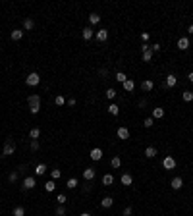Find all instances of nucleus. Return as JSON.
<instances>
[{
    "label": "nucleus",
    "mask_w": 193,
    "mask_h": 216,
    "mask_svg": "<svg viewBox=\"0 0 193 216\" xmlns=\"http://www.w3.org/2000/svg\"><path fill=\"white\" fill-rule=\"evenodd\" d=\"M106 73H108L106 70H98V75H101V77H106Z\"/></svg>",
    "instance_id": "nucleus-45"
},
{
    "label": "nucleus",
    "mask_w": 193,
    "mask_h": 216,
    "mask_svg": "<svg viewBox=\"0 0 193 216\" xmlns=\"http://www.w3.org/2000/svg\"><path fill=\"white\" fill-rule=\"evenodd\" d=\"M98 22H101V15L98 14H89V23L91 25H97Z\"/></svg>",
    "instance_id": "nucleus-23"
},
{
    "label": "nucleus",
    "mask_w": 193,
    "mask_h": 216,
    "mask_svg": "<svg viewBox=\"0 0 193 216\" xmlns=\"http://www.w3.org/2000/svg\"><path fill=\"white\" fill-rule=\"evenodd\" d=\"M8 180H10V183H15V181H18V172H12L8 176Z\"/></svg>",
    "instance_id": "nucleus-38"
},
{
    "label": "nucleus",
    "mask_w": 193,
    "mask_h": 216,
    "mask_svg": "<svg viewBox=\"0 0 193 216\" xmlns=\"http://www.w3.org/2000/svg\"><path fill=\"white\" fill-rule=\"evenodd\" d=\"M83 178H85L87 181H91L93 178H95V168H85V170H83Z\"/></svg>",
    "instance_id": "nucleus-9"
},
{
    "label": "nucleus",
    "mask_w": 193,
    "mask_h": 216,
    "mask_svg": "<svg viewBox=\"0 0 193 216\" xmlns=\"http://www.w3.org/2000/svg\"><path fill=\"white\" fill-rule=\"evenodd\" d=\"M160 50V45L158 43H156V45H153V46H151V52H158Z\"/></svg>",
    "instance_id": "nucleus-43"
},
{
    "label": "nucleus",
    "mask_w": 193,
    "mask_h": 216,
    "mask_svg": "<svg viewBox=\"0 0 193 216\" xmlns=\"http://www.w3.org/2000/svg\"><path fill=\"white\" fill-rule=\"evenodd\" d=\"M122 85H124V91H126V93H131V91H133V89H135V83H133L131 79H128V81H124V83H122Z\"/></svg>",
    "instance_id": "nucleus-15"
},
{
    "label": "nucleus",
    "mask_w": 193,
    "mask_h": 216,
    "mask_svg": "<svg viewBox=\"0 0 193 216\" xmlns=\"http://www.w3.org/2000/svg\"><path fill=\"white\" fill-rule=\"evenodd\" d=\"M31 151H39V141H37V139L31 141Z\"/></svg>",
    "instance_id": "nucleus-41"
},
{
    "label": "nucleus",
    "mask_w": 193,
    "mask_h": 216,
    "mask_svg": "<svg viewBox=\"0 0 193 216\" xmlns=\"http://www.w3.org/2000/svg\"><path fill=\"white\" fill-rule=\"evenodd\" d=\"M106 110H108V114H112V116H118L120 114V106H118V104H110Z\"/></svg>",
    "instance_id": "nucleus-21"
},
{
    "label": "nucleus",
    "mask_w": 193,
    "mask_h": 216,
    "mask_svg": "<svg viewBox=\"0 0 193 216\" xmlns=\"http://www.w3.org/2000/svg\"><path fill=\"white\" fill-rule=\"evenodd\" d=\"M178 48L180 50H187V48H189V39H187V37H181V39L178 41Z\"/></svg>",
    "instance_id": "nucleus-8"
},
{
    "label": "nucleus",
    "mask_w": 193,
    "mask_h": 216,
    "mask_svg": "<svg viewBox=\"0 0 193 216\" xmlns=\"http://www.w3.org/2000/svg\"><path fill=\"white\" fill-rule=\"evenodd\" d=\"M81 35H83V39H85V41H89V39H93L95 31H93V27H83L81 29Z\"/></svg>",
    "instance_id": "nucleus-7"
},
{
    "label": "nucleus",
    "mask_w": 193,
    "mask_h": 216,
    "mask_svg": "<svg viewBox=\"0 0 193 216\" xmlns=\"http://www.w3.org/2000/svg\"><path fill=\"white\" fill-rule=\"evenodd\" d=\"M153 124H155V120H153V118H145V122H143L145 128H153Z\"/></svg>",
    "instance_id": "nucleus-36"
},
{
    "label": "nucleus",
    "mask_w": 193,
    "mask_h": 216,
    "mask_svg": "<svg viewBox=\"0 0 193 216\" xmlns=\"http://www.w3.org/2000/svg\"><path fill=\"white\" fill-rule=\"evenodd\" d=\"M114 97H116V91H114V89H108V91H106V98H110V101H112Z\"/></svg>",
    "instance_id": "nucleus-39"
},
{
    "label": "nucleus",
    "mask_w": 193,
    "mask_h": 216,
    "mask_svg": "<svg viewBox=\"0 0 193 216\" xmlns=\"http://www.w3.org/2000/svg\"><path fill=\"white\" fill-rule=\"evenodd\" d=\"M156 155H158V151H156L155 147H147V149H145V156H147V158H155Z\"/></svg>",
    "instance_id": "nucleus-14"
},
{
    "label": "nucleus",
    "mask_w": 193,
    "mask_h": 216,
    "mask_svg": "<svg viewBox=\"0 0 193 216\" xmlns=\"http://www.w3.org/2000/svg\"><path fill=\"white\" fill-rule=\"evenodd\" d=\"M118 137L120 139H129V131H128V128H118Z\"/></svg>",
    "instance_id": "nucleus-16"
},
{
    "label": "nucleus",
    "mask_w": 193,
    "mask_h": 216,
    "mask_svg": "<svg viewBox=\"0 0 193 216\" xmlns=\"http://www.w3.org/2000/svg\"><path fill=\"white\" fill-rule=\"evenodd\" d=\"M10 37H12V41H22V37H23V31H22V29H14Z\"/></svg>",
    "instance_id": "nucleus-18"
},
{
    "label": "nucleus",
    "mask_w": 193,
    "mask_h": 216,
    "mask_svg": "<svg viewBox=\"0 0 193 216\" xmlns=\"http://www.w3.org/2000/svg\"><path fill=\"white\" fill-rule=\"evenodd\" d=\"M35 174H37V176H43V174H46V164H37V168H35Z\"/></svg>",
    "instance_id": "nucleus-26"
},
{
    "label": "nucleus",
    "mask_w": 193,
    "mask_h": 216,
    "mask_svg": "<svg viewBox=\"0 0 193 216\" xmlns=\"http://www.w3.org/2000/svg\"><path fill=\"white\" fill-rule=\"evenodd\" d=\"M162 166L166 168V170H174V168H176V160H174V156H164Z\"/></svg>",
    "instance_id": "nucleus-4"
},
{
    "label": "nucleus",
    "mask_w": 193,
    "mask_h": 216,
    "mask_svg": "<svg viewBox=\"0 0 193 216\" xmlns=\"http://www.w3.org/2000/svg\"><path fill=\"white\" fill-rule=\"evenodd\" d=\"M181 185H184V180H181V178H174V180H172V189L178 191V189H181Z\"/></svg>",
    "instance_id": "nucleus-17"
},
{
    "label": "nucleus",
    "mask_w": 193,
    "mask_h": 216,
    "mask_svg": "<svg viewBox=\"0 0 193 216\" xmlns=\"http://www.w3.org/2000/svg\"><path fill=\"white\" fill-rule=\"evenodd\" d=\"M151 58H153V52H151V48H149V50L143 52V60L145 62H151Z\"/></svg>",
    "instance_id": "nucleus-34"
},
{
    "label": "nucleus",
    "mask_w": 193,
    "mask_h": 216,
    "mask_svg": "<svg viewBox=\"0 0 193 216\" xmlns=\"http://www.w3.org/2000/svg\"><path fill=\"white\" fill-rule=\"evenodd\" d=\"M116 81H120V83H124V81H128V75L124 71H118L116 73Z\"/></svg>",
    "instance_id": "nucleus-31"
},
{
    "label": "nucleus",
    "mask_w": 193,
    "mask_h": 216,
    "mask_svg": "<svg viewBox=\"0 0 193 216\" xmlns=\"http://www.w3.org/2000/svg\"><path fill=\"white\" fill-rule=\"evenodd\" d=\"M120 181H122V185H131V183H133V178L129 176V174H122Z\"/></svg>",
    "instance_id": "nucleus-13"
},
{
    "label": "nucleus",
    "mask_w": 193,
    "mask_h": 216,
    "mask_svg": "<svg viewBox=\"0 0 193 216\" xmlns=\"http://www.w3.org/2000/svg\"><path fill=\"white\" fill-rule=\"evenodd\" d=\"M25 83H27L29 87H37L39 83H41V75H39V73H35V71L29 73V75L25 77Z\"/></svg>",
    "instance_id": "nucleus-2"
},
{
    "label": "nucleus",
    "mask_w": 193,
    "mask_h": 216,
    "mask_svg": "<svg viewBox=\"0 0 193 216\" xmlns=\"http://www.w3.org/2000/svg\"><path fill=\"white\" fill-rule=\"evenodd\" d=\"M189 33H191V35H193V23H191V25H189Z\"/></svg>",
    "instance_id": "nucleus-47"
},
{
    "label": "nucleus",
    "mask_w": 193,
    "mask_h": 216,
    "mask_svg": "<svg viewBox=\"0 0 193 216\" xmlns=\"http://www.w3.org/2000/svg\"><path fill=\"white\" fill-rule=\"evenodd\" d=\"M56 201H58V204H66V195H58V197H56Z\"/></svg>",
    "instance_id": "nucleus-40"
},
{
    "label": "nucleus",
    "mask_w": 193,
    "mask_h": 216,
    "mask_svg": "<svg viewBox=\"0 0 193 216\" xmlns=\"http://www.w3.org/2000/svg\"><path fill=\"white\" fill-rule=\"evenodd\" d=\"M181 98H184L185 102H191L193 101V91H184L181 93Z\"/></svg>",
    "instance_id": "nucleus-25"
},
{
    "label": "nucleus",
    "mask_w": 193,
    "mask_h": 216,
    "mask_svg": "<svg viewBox=\"0 0 193 216\" xmlns=\"http://www.w3.org/2000/svg\"><path fill=\"white\" fill-rule=\"evenodd\" d=\"M176 83H178V77H176L174 73H170V75H166V79H164V87L172 89V87H176Z\"/></svg>",
    "instance_id": "nucleus-3"
},
{
    "label": "nucleus",
    "mask_w": 193,
    "mask_h": 216,
    "mask_svg": "<svg viewBox=\"0 0 193 216\" xmlns=\"http://www.w3.org/2000/svg\"><path fill=\"white\" fill-rule=\"evenodd\" d=\"M81 216H91V214H89V212H83V214H81Z\"/></svg>",
    "instance_id": "nucleus-48"
},
{
    "label": "nucleus",
    "mask_w": 193,
    "mask_h": 216,
    "mask_svg": "<svg viewBox=\"0 0 193 216\" xmlns=\"http://www.w3.org/2000/svg\"><path fill=\"white\" fill-rule=\"evenodd\" d=\"M97 39L101 41V43H104V41L108 39V29H98L97 31Z\"/></svg>",
    "instance_id": "nucleus-11"
},
{
    "label": "nucleus",
    "mask_w": 193,
    "mask_h": 216,
    "mask_svg": "<svg viewBox=\"0 0 193 216\" xmlns=\"http://www.w3.org/2000/svg\"><path fill=\"white\" fill-rule=\"evenodd\" d=\"M33 27H35V22H33L31 18H27V19L23 22V29H25V31H31Z\"/></svg>",
    "instance_id": "nucleus-20"
},
{
    "label": "nucleus",
    "mask_w": 193,
    "mask_h": 216,
    "mask_svg": "<svg viewBox=\"0 0 193 216\" xmlns=\"http://www.w3.org/2000/svg\"><path fill=\"white\" fill-rule=\"evenodd\" d=\"M35 185H37V181H35L33 176H29V178H25V180H23V189H33Z\"/></svg>",
    "instance_id": "nucleus-6"
},
{
    "label": "nucleus",
    "mask_w": 193,
    "mask_h": 216,
    "mask_svg": "<svg viewBox=\"0 0 193 216\" xmlns=\"http://www.w3.org/2000/svg\"><path fill=\"white\" fill-rule=\"evenodd\" d=\"M141 41H143V43H147V41H149V33H141Z\"/></svg>",
    "instance_id": "nucleus-44"
},
{
    "label": "nucleus",
    "mask_w": 193,
    "mask_h": 216,
    "mask_svg": "<svg viewBox=\"0 0 193 216\" xmlns=\"http://www.w3.org/2000/svg\"><path fill=\"white\" fill-rule=\"evenodd\" d=\"M112 183H114V178L110 176V174H106V176H104V178H102V185H106V187H110V185H112Z\"/></svg>",
    "instance_id": "nucleus-22"
},
{
    "label": "nucleus",
    "mask_w": 193,
    "mask_h": 216,
    "mask_svg": "<svg viewBox=\"0 0 193 216\" xmlns=\"http://www.w3.org/2000/svg\"><path fill=\"white\" fill-rule=\"evenodd\" d=\"M27 102H29V112L31 114H37L41 110V97H39V95H29Z\"/></svg>",
    "instance_id": "nucleus-1"
},
{
    "label": "nucleus",
    "mask_w": 193,
    "mask_h": 216,
    "mask_svg": "<svg viewBox=\"0 0 193 216\" xmlns=\"http://www.w3.org/2000/svg\"><path fill=\"white\" fill-rule=\"evenodd\" d=\"M39 135H41V129H39V128H33V129L29 131V137H31V139H39Z\"/></svg>",
    "instance_id": "nucleus-29"
},
{
    "label": "nucleus",
    "mask_w": 193,
    "mask_h": 216,
    "mask_svg": "<svg viewBox=\"0 0 193 216\" xmlns=\"http://www.w3.org/2000/svg\"><path fill=\"white\" fill-rule=\"evenodd\" d=\"M14 216H25V208L15 207V208H14Z\"/></svg>",
    "instance_id": "nucleus-33"
},
{
    "label": "nucleus",
    "mask_w": 193,
    "mask_h": 216,
    "mask_svg": "<svg viewBox=\"0 0 193 216\" xmlns=\"http://www.w3.org/2000/svg\"><path fill=\"white\" fill-rule=\"evenodd\" d=\"M131 212H133L131 207H126V208H124V216H131Z\"/></svg>",
    "instance_id": "nucleus-42"
},
{
    "label": "nucleus",
    "mask_w": 193,
    "mask_h": 216,
    "mask_svg": "<svg viewBox=\"0 0 193 216\" xmlns=\"http://www.w3.org/2000/svg\"><path fill=\"white\" fill-rule=\"evenodd\" d=\"M112 203H114V201H112V197H104L102 201H101V204H102L104 208H110V207H112Z\"/></svg>",
    "instance_id": "nucleus-27"
},
{
    "label": "nucleus",
    "mask_w": 193,
    "mask_h": 216,
    "mask_svg": "<svg viewBox=\"0 0 193 216\" xmlns=\"http://www.w3.org/2000/svg\"><path fill=\"white\" fill-rule=\"evenodd\" d=\"M110 166H112V168H120V166H122V158H120V156H112Z\"/></svg>",
    "instance_id": "nucleus-24"
},
{
    "label": "nucleus",
    "mask_w": 193,
    "mask_h": 216,
    "mask_svg": "<svg viewBox=\"0 0 193 216\" xmlns=\"http://www.w3.org/2000/svg\"><path fill=\"white\" fill-rule=\"evenodd\" d=\"M50 176H52V180H58V178L62 176V172L60 170H50Z\"/></svg>",
    "instance_id": "nucleus-37"
},
{
    "label": "nucleus",
    "mask_w": 193,
    "mask_h": 216,
    "mask_svg": "<svg viewBox=\"0 0 193 216\" xmlns=\"http://www.w3.org/2000/svg\"><path fill=\"white\" fill-rule=\"evenodd\" d=\"M14 151H15L14 141H8V143L4 145V149H2V155H4V156H10V155H14Z\"/></svg>",
    "instance_id": "nucleus-5"
},
{
    "label": "nucleus",
    "mask_w": 193,
    "mask_h": 216,
    "mask_svg": "<svg viewBox=\"0 0 193 216\" xmlns=\"http://www.w3.org/2000/svg\"><path fill=\"white\" fill-rule=\"evenodd\" d=\"M56 214H58V216H64V214H66L64 204H58V207H56Z\"/></svg>",
    "instance_id": "nucleus-35"
},
{
    "label": "nucleus",
    "mask_w": 193,
    "mask_h": 216,
    "mask_svg": "<svg viewBox=\"0 0 193 216\" xmlns=\"http://www.w3.org/2000/svg\"><path fill=\"white\" fill-rule=\"evenodd\" d=\"M89 156H91V160H101L102 158V151L101 149H91Z\"/></svg>",
    "instance_id": "nucleus-10"
},
{
    "label": "nucleus",
    "mask_w": 193,
    "mask_h": 216,
    "mask_svg": "<svg viewBox=\"0 0 193 216\" xmlns=\"http://www.w3.org/2000/svg\"><path fill=\"white\" fill-rule=\"evenodd\" d=\"M164 116V108H155L153 110V120H160Z\"/></svg>",
    "instance_id": "nucleus-19"
},
{
    "label": "nucleus",
    "mask_w": 193,
    "mask_h": 216,
    "mask_svg": "<svg viewBox=\"0 0 193 216\" xmlns=\"http://www.w3.org/2000/svg\"><path fill=\"white\" fill-rule=\"evenodd\" d=\"M66 185H68V189H75L77 187V180H75V178H70Z\"/></svg>",
    "instance_id": "nucleus-32"
},
{
    "label": "nucleus",
    "mask_w": 193,
    "mask_h": 216,
    "mask_svg": "<svg viewBox=\"0 0 193 216\" xmlns=\"http://www.w3.org/2000/svg\"><path fill=\"white\" fill-rule=\"evenodd\" d=\"M187 79H189V81H191V83H193V71H191V73H189V75H187Z\"/></svg>",
    "instance_id": "nucleus-46"
},
{
    "label": "nucleus",
    "mask_w": 193,
    "mask_h": 216,
    "mask_svg": "<svg viewBox=\"0 0 193 216\" xmlns=\"http://www.w3.org/2000/svg\"><path fill=\"white\" fill-rule=\"evenodd\" d=\"M54 189H56V183L52 181V180L45 183V191H48V193H52V191H54Z\"/></svg>",
    "instance_id": "nucleus-28"
},
{
    "label": "nucleus",
    "mask_w": 193,
    "mask_h": 216,
    "mask_svg": "<svg viewBox=\"0 0 193 216\" xmlns=\"http://www.w3.org/2000/svg\"><path fill=\"white\" fill-rule=\"evenodd\" d=\"M153 87H155V83H153V81H151V79H145V81L141 83V89H143V91H145V93H149V91H153Z\"/></svg>",
    "instance_id": "nucleus-12"
},
{
    "label": "nucleus",
    "mask_w": 193,
    "mask_h": 216,
    "mask_svg": "<svg viewBox=\"0 0 193 216\" xmlns=\"http://www.w3.org/2000/svg\"><path fill=\"white\" fill-rule=\"evenodd\" d=\"M54 104H56V106H64V104H66V98L62 97V95H58V97L54 98Z\"/></svg>",
    "instance_id": "nucleus-30"
}]
</instances>
